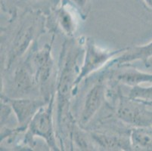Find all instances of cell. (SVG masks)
Here are the masks:
<instances>
[{"instance_id": "obj_1", "label": "cell", "mask_w": 152, "mask_h": 151, "mask_svg": "<svg viewBox=\"0 0 152 151\" xmlns=\"http://www.w3.org/2000/svg\"><path fill=\"white\" fill-rule=\"evenodd\" d=\"M82 46L73 41H65L62 46L59 70L55 83L58 134L61 147L64 138H66L64 128H69V124L72 120L69 108L70 98L74 94L75 81L80 73L77 61L84 52Z\"/></svg>"}, {"instance_id": "obj_2", "label": "cell", "mask_w": 152, "mask_h": 151, "mask_svg": "<svg viewBox=\"0 0 152 151\" xmlns=\"http://www.w3.org/2000/svg\"><path fill=\"white\" fill-rule=\"evenodd\" d=\"M55 94L53 93L47 104L37 111L29 123L26 131L23 143L31 144L34 139L37 138L44 140L48 147L54 151L60 150L57 144L56 131L54 128L53 109Z\"/></svg>"}, {"instance_id": "obj_3", "label": "cell", "mask_w": 152, "mask_h": 151, "mask_svg": "<svg viewBox=\"0 0 152 151\" xmlns=\"http://www.w3.org/2000/svg\"><path fill=\"white\" fill-rule=\"evenodd\" d=\"M116 117L132 128H152V110L142 100L125 96L119 91Z\"/></svg>"}, {"instance_id": "obj_4", "label": "cell", "mask_w": 152, "mask_h": 151, "mask_svg": "<svg viewBox=\"0 0 152 151\" xmlns=\"http://www.w3.org/2000/svg\"><path fill=\"white\" fill-rule=\"evenodd\" d=\"M42 22L39 16L33 17L22 22L15 33L7 52L5 61V70H11L16 63L24 55L33 42L38 38V27Z\"/></svg>"}, {"instance_id": "obj_5", "label": "cell", "mask_w": 152, "mask_h": 151, "mask_svg": "<svg viewBox=\"0 0 152 151\" xmlns=\"http://www.w3.org/2000/svg\"><path fill=\"white\" fill-rule=\"evenodd\" d=\"M126 48H124L114 51L104 49L95 44L93 39L91 37H86L84 43L85 55L82 66L80 68V73L74 84V91L83 80L110 63L116 57L125 52Z\"/></svg>"}, {"instance_id": "obj_6", "label": "cell", "mask_w": 152, "mask_h": 151, "mask_svg": "<svg viewBox=\"0 0 152 151\" xmlns=\"http://www.w3.org/2000/svg\"><path fill=\"white\" fill-rule=\"evenodd\" d=\"M34 70V77L40 95L46 100H50L54 92L50 91L55 63L52 55V43L47 44L41 49L33 52L27 56Z\"/></svg>"}, {"instance_id": "obj_7", "label": "cell", "mask_w": 152, "mask_h": 151, "mask_svg": "<svg viewBox=\"0 0 152 151\" xmlns=\"http://www.w3.org/2000/svg\"><path fill=\"white\" fill-rule=\"evenodd\" d=\"M109 67L100 77L93 83L92 86L86 94L83 105L81 111L78 124L82 128H86L94 116L97 114L100 108L104 103L107 94V72Z\"/></svg>"}, {"instance_id": "obj_8", "label": "cell", "mask_w": 152, "mask_h": 151, "mask_svg": "<svg viewBox=\"0 0 152 151\" xmlns=\"http://www.w3.org/2000/svg\"><path fill=\"white\" fill-rule=\"evenodd\" d=\"M52 97V96H51ZM1 98L5 100L10 104L18 122V129L21 131L27 130L29 123L34 115L50 100L44 98H11L2 95Z\"/></svg>"}, {"instance_id": "obj_9", "label": "cell", "mask_w": 152, "mask_h": 151, "mask_svg": "<svg viewBox=\"0 0 152 151\" xmlns=\"http://www.w3.org/2000/svg\"><path fill=\"white\" fill-rule=\"evenodd\" d=\"M11 89L15 93L12 98H27L36 90L39 92L29 58L17 65L15 69Z\"/></svg>"}, {"instance_id": "obj_10", "label": "cell", "mask_w": 152, "mask_h": 151, "mask_svg": "<svg viewBox=\"0 0 152 151\" xmlns=\"http://www.w3.org/2000/svg\"><path fill=\"white\" fill-rule=\"evenodd\" d=\"M89 135L94 144L104 150H132L130 132L125 135L124 133L91 131Z\"/></svg>"}, {"instance_id": "obj_11", "label": "cell", "mask_w": 152, "mask_h": 151, "mask_svg": "<svg viewBox=\"0 0 152 151\" xmlns=\"http://www.w3.org/2000/svg\"><path fill=\"white\" fill-rule=\"evenodd\" d=\"M152 58V41L143 45H137L132 48H127L125 52L116 57L108 63L107 66L117 67L130 65L131 63L140 61L145 66H149V60Z\"/></svg>"}, {"instance_id": "obj_12", "label": "cell", "mask_w": 152, "mask_h": 151, "mask_svg": "<svg viewBox=\"0 0 152 151\" xmlns=\"http://www.w3.org/2000/svg\"><path fill=\"white\" fill-rule=\"evenodd\" d=\"M74 9H77L68 0H61V5L55 10L54 20L64 33L73 37L77 28Z\"/></svg>"}, {"instance_id": "obj_13", "label": "cell", "mask_w": 152, "mask_h": 151, "mask_svg": "<svg viewBox=\"0 0 152 151\" xmlns=\"http://www.w3.org/2000/svg\"><path fill=\"white\" fill-rule=\"evenodd\" d=\"M126 69L114 75L117 83H121L129 87L140 85L142 83L152 82V73H144L135 68H130L129 65L124 66Z\"/></svg>"}, {"instance_id": "obj_14", "label": "cell", "mask_w": 152, "mask_h": 151, "mask_svg": "<svg viewBox=\"0 0 152 151\" xmlns=\"http://www.w3.org/2000/svg\"><path fill=\"white\" fill-rule=\"evenodd\" d=\"M130 142L132 150H152V128H132Z\"/></svg>"}, {"instance_id": "obj_15", "label": "cell", "mask_w": 152, "mask_h": 151, "mask_svg": "<svg viewBox=\"0 0 152 151\" xmlns=\"http://www.w3.org/2000/svg\"><path fill=\"white\" fill-rule=\"evenodd\" d=\"M128 96L142 100L147 103H152V85L149 87H143L141 85L131 87Z\"/></svg>"}, {"instance_id": "obj_16", "label": "cell", "mask_w": 152, "mask_h": 151, "mask_svg": "<svg viewBox=\"0 0 152 151\" xmlns=\"http://www.w3.org/2000/svg\"><path fill=\"white\" fill-rule=\"evenodd\" d=\"M68 1L77 8V11H79L81 16H84V18L86 17L87 5L89 3V0H68Z\"/></svg>"}, {"instance_id": "obj_17", "label": "cell", "mask_w": 152, "mask_h": 151, "mask_svg": "<svg viewBox=\"0 0 152 151\" xmlns=\"http://www.w3.org/2000/svg\"><path fill=\"white\" fill-rule=\"evenodd\" d=\"M20 0H2L1 2L2 3V5H8V8H11L17 2H18Z\"/></svg>"}, {"instance_id": "obj_18", "label": "cell", "mask_w": 152, "mask_h": 151, "mask_svg": "<svg viewBox=\"0 0 152 151\" xmlns=\"http://www.w3.org/2000/svg\"><path fill=\"white\" fill-rule=\"evenodd\" d=\"M142 2L148 9L152 10V0H142Z\"/></svg>"}, {"instance_id": "obj_19", "label": "cell", "mask_w": 152, "mask_h": 151, "mask_svg": "<svg viewBox=\"0 0 152 151\" xmlns=\"http://www.w3.org/2000/svg\"><path fill=\"white\" fill-rule=\"evenodd\" d=\"M20 1H40V0H20Z\"/></svg>"}, {"instance_id": "obj_20", "label": "cell", "mask_w": 152, "mask_h": 151, "mask_svg": "<svg viewBox=\"0 0 152 151\" xmlns=\"http://www.w3.org/2000/svg\"><path fill=\"white\" fill-rule=\"evenodd\" d=\"M146 103H147V102H146ZM147 104L149 105V106H151L152 107V103H147Z\"/></svg>"}]
</instances>
